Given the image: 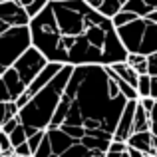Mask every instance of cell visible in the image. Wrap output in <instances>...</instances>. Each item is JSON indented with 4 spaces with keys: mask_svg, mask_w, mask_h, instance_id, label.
I'll return each instance as SVG.
<instances>
[{
    "mask_svg": "<svg viewBox=\"0 0 157 157\" xmlns=\"http://www.w3.org/2000/svg\"><path fill=\"white\" fill-rule=\"evenodd\" d=\"M125 2H129V0H121V4H125Z\"/></svg>",
    "mask_w": 157,
    "mask_h": 157,
    "instance_id": "d590c367",
    "label": "cell"
},
{
    "mask_svg": "<svg viewBox=\"0 0 157 157\" xmlns=\"http://www.w3.org/2000/svg\"><path fill=\"white\" fill-rule=\"evenodd\" d=\"M157 52V22L145 18V30H143L141 46H139V54L143 56H151Z\"/></svg>",
    "mask_w": 157,
    "mask_h": 157,
    "instance_id": "ba28073f",
    "label": "cell"
},
{
    "mask_svg": "<svg viewBox=\"0 0 157 157\" xmlns=\"http://www.w3.org/2000/svg\"><path fill=\"white\" fill-rule=\"evenodd\" d=\"M147 18H149V20H153V22H157V10H153L149 16H147Z\"/></svg>",
    "mask_w": 157,
    "mask_h": 157,
    "instance_id": "4dcf8cb0",
    "label": "cell"
},
{
    "mask_svg": "<svg viewBox=\"0 0 157 157\" xmlns=\"http://www.w3.org/2000/svg\"><path fill=\"white\" fill-rule=\"evenodd\" d=\"M30 28L34 46L50 62L113 66L129 56L113 20L86 0H50Z\"/></svg>",
    "mask_w": 157,
    "mask_h": 157,
    "instance_id": "6da1fadb",
    "label": "cell"
},
{
    "mask_svg": "<svg viewBox=\"0 0 157 157\" xmlns=\"http://www.w3.org/2000/svg\"><path fill=\"white\" fill-rule=\"evenodd\" d=\"M20 123H22V119H20V115H16V117L8 119L6 123H2V125H0V131H4V133H12Z\"/></svg>",
    "mask_w": 157,
    "mask_h": 157,
    "instance_id": "44dd1931",
    "label": "cell"
},
{
    "mask_svg": "<svg viewBox=\"0 0 157 157\" xmlns=\"http://www.w3.org/2000/svg\"><path fill=\"white\" fill-rule=\"evenodd\" d=\"M111 68H113V72L117 74V76H121L123 80L129 82L133 88H137V84H139V74L135 72L133 66H129L127 62H117V64H113Z\"/></svg>",
    "mask_w": 157,
    "mask_h": 157,
    "instance_id": "30bf717a",
    "label": "cell"
},
{
    "mask_svg": "<svg viewBox=\"0 0 157 157\" xmlns=\"http://www.w3.org/2000/svg\"><path fill=\"white\" fill-rule=\"evenodd\" d=\"M153 147H155V153H153V155L157 157V135H155V139H153Z\"/></svg>",
    "mask_w": 157,
    "mask_h": 157,
    "instance_id": "1f68e13d",
    "label": "cell"
},
{
    "mask_svg": "<svg viewBox=\"0 0 157 157\" xmlns=\"http://www.w3.org/2000/svg\"><path fill=\"white\" fill-rule=\"evenodd\" d=\"M0 2H6V0H0Z\"/></svg>",
    "mask_w": 157,
    "mask_h": 157,
    "instance_id": "8d00e7d4",
    "label": "cell"
},
{
    "mask_svg": "<svg viewBox=\"0 0 157 157\" xmlns=\"http://www.w3.org/2000/svg\"><path fill=\"white\" fill-rule=\"evenodd\" d=\"M72 74H74V66L64 64L62 72L18 111L20 119H22L24 127H26L28 137L34 135L36 131H42V129H48V127H50L54 115H56V109H58V105H60L62 98H64V94H66V88H68V84H70Z\"/></svg>",
    "mask_w": 157,
    "mask_h": 157,
    "instance_id": "3957f363",
    "label": "cell"
},
{
    "mask_svg": "<svg viewBox=\"0 0 157 157\" xmlns=\"http://www.w3.org/2000/svg\"><path fill=\"white\" fill-rule=\"evenodd\" d=\"M16 157H34V155H16Z\"/></svg>",
    "mask_w": 157,
    "mask_h": 157,
    "instance_id": "836d02e7",
    "label": "cell"
},
{
    "mask_svg": "<svg viewBox=\"0 0 157 157\" xmlns=\"http://www.w3.org/2000/svg\"><path fill=\"white\" fill-rule=\"evenodd\" d=\"M145 2L151 6V10H157V0H145Z\"/></svg>",
    "mask_w": 157,
    "mask_h": 157,
    "instance_id": "f546056e",
    "label": "cell"
},
{
    "mask_svg": "<svg viewBox=\"0 0 157 157\" xmlns=\"http://www.w3.org/2000/svg\"><path fill=\"white\" fill-rule=\"evenodd\" d=\"M34 46L32 28L28 26H12L0 32V72L8 70L16 64L20 56H24Z\"/></svg>",
    "mask_w": 157,
    "mask_h": 157,
    "instance_id": "277c9868",
    "label": "cell"
},
{
    "mask_svg": "<svg viewBox=\"0 0 157 157\" xmlns=\"http://www.w3.org/2000/svg\"><path fill=\"white\" fill-rule=\"evenodd\" d=\"M127 153H129L131 157H147V153H143V151L135 149V147H129V149H127Z\"/></svg>",
    "mask_w": 157,
    "mask_h": 157,
    "instance_id": "484cf974",
    "label": "cell"
},
{
    "mask_svg": "<svg viewBox=\"0 0 157 157\" xmlns=\"http://www.w3.org/2000/svg\"><path fill=\"white\" fill-rule=\"evenodd\" d=\"M153 139H155L153 131H135V133L129 135L127 145H129V147H135V149L143 151V153H147V155H153L155 153Z\"/></svg>",
    "mask_w": 157,
    "mask_h": 157,
    "instance_id": "9c48e42d",
    "label": "cell"
},
{
    "mask_svg": "<svg viewBox=\"0 0 157 157\" xmlns=\"http://www.w3.org/2000/svg\"><path fill=\"white\" fill-rule=\"evenodd\" d=\"M32 22L26 8L20 4V0H6L0 2V32L8 30L12 26H28Z\"/></svg>",
    "mask_w": 157,
    "mask_h": 157,
    "instance_id": "8992f818",
    "label": "cell"
},
{
    "mask_svg": "<svg viewBox=\"0 0 157 157\" xmlns=\"http://www.w3.org/2000/svg\"><path fill=\"white\" fill-rule=\"evenodd\" d=\"M86 2L90 4V6H94V8H100V4H101V0H86Z\"/></svg>",
    "mask_w": 157,
    "mask_h": 157,
    "instance_id": "83f0119b",
    "label": "cell"
},
{
    "mask_svg": "<svg viewBox=\"0 0 157 157\" xmlns=\"http://www.w3.org/2000/svg\"><path fill=\"white\" fill-rule=\"evenodd\" d=\"M147 58H149V76H157V52Z\"/></svg>",
    "mask_w": 157,
    "mask_h": 157,
    "instance_id": "cb8c5ba5",
    "label": "cell"
},
{
    "mask_svg": "<svg viewBox=\"0 0 157 157\" xmlns=\"http://www.w3.org/2000/svg\"><path fill=\"white\" fill-rule=\"evenodd\" d=\"M66 98L70 109L64 123L82 125L92 137L113 141L119 117L129 100L109 76L107 66H74Z\"/></svg>",
    "mask_w": 157,
    "mask_h": 157,
    "instance_id": "7a4b0ae2",
    "label": "cell"
},
{
    "mask_svg": "<svg viewBox=\"0 0 157 157\" xmlns=\"http://www.w3.org/2000/svg\"><path fill=\"white\" fill-rule=\"evenodd\" d=\"M127 64L133 66L139 76L149 74V58L143 56V54H129V56H127Z\"/></svg>",
    "mask_w": 157,
    "mask_h": 157,
    "instance_id": "7c38bea8",
    "label": "cell"
},
{
    "mask_svg": "<svg viewBox=\"0 0 157 157\" xmlns=\"http://www.w3.org/2000/svg\"><path fill=\"white\" fill-rule=\"evenodd\" d=\"M30 2H32V0H20V4H22V6H28Z\"/></svg>",
    "mask_w": 157,
    "mask_h": 157,
    "instance_id": "d6a6232c",
    "label": "cell"
},
{
    "mask_svg": "<svg viewBox=\"0 0 157 157\" xmlns=\"http://www.w3.org/2000/svg\"><path fill=\"white\" fill-rule=\"evenodd\" d=\"M151 131H153V135H157V104L151 111Z\"/></svg>",
    "mask_w": 157,
    "mask_h": 157,
    "instance_id": "d4e9b609",
    "label": "cell"
},
{
    "mask_svg": "<svg viewBox=\"0 0 157 157\" xmlns=\"http://www.w3.org/2000/svg\"><path fill=\"white\" fill-rule=\"evenodd\" d=\"M151 98L157 100V76H151Z\"/></svg>",
    "mask_w": 157,
    "mask_h": 157,
    "instance_id": "4316f807",
    "label": "cell"
},
{
    "mask_svg": "<svg viewBox=\"0 0 157 157\" xmlns=\"http://www.w3.org/2000/svg\"><path fill=\"white\" fill-rule=\"evenodd\" d=\"M123 10L127 12H135L137 16H141V18H147V16L151 14V6L145 2V0H129V2L123 4Z\"/></svg>",
    "mask_w": 157,
    "mask_h": 157,
    "instance_id": "4fadbf2b",
    "label": "cell"
},
{
    "mask_svg": "<svg viewBox=\"0 0 157 157\" xmlns=\"http://www.w3.org/2000/svg\"><path fill=\"white\" fill-rule=\"evenodd\" d=\"M123 157H131V155H129V153H123Z\"/></svg>",
    "mask_w": 157,
    "mask_h": 157,
    "instance_id": "e575fe53",
    "label": "cell"
},
{
    "mask_svg": "<svg viewBox=\"0 0 157 157\" xmlns=\"http://www.w3.org/2000/svg\"><path fill=\"white\" fill-rule=\"evenodd\" d=\"M60 129L64 131V133H68L70 137H74V139H82V137H86V135H88V129H86V127H82V125H70V123H62Z\"/></svg>",
    "mask_w": 157,
    "mask_h": 157,
    "instance_id": "e0dca14e",
    "label": "cell"
},
{
    "mask_svg": "<svg viewBox=\"0 0 157 157\" xmlns=\"http://www.w3.org/2000/svg\"><path fill=\"white\" fill-rule=\"evenodd\" d=\"M8 135H10V141H12V145H14V149L20 145V143L28 141V133H26V127H24V123H20V125L16 127L12 133H8Z\"/></svg>",
    "mask_w": 157,
    "mask_h": 157,
    "instance_id": "d6986e66",
    "label": "cell"
},
{
    "mask_svg": "<svg viewBox=\"0 0 157 157\" xmlns=\"http://www.w3.org/2000/svg\"><path fill=\"white\" fill-rule=\"evenodd\" d=\"M137 92H139V100H141V98H149L151 96V76H149V74L139 76Z\"/></svg>",
    "mask_w": 157,
    "mask_h": 157,
    "instance_id": "ac0fdd59",
    "label": "cell"
},
{
    "mask_svg": "<svg viewBox=\"0 0 157 157\" xmlns=\"http://www.w3.org/2000/svg\"><path fill=\"white\" fill-rule=\"evenodd\" d=\"M48 62H50V60H48L38 48L32 46L24 56H20L18 60H16V64L12 66V68L18 72V76L22 78V82L26 84V88H28V86L36 80V76H38V74L48 66Z\"/></svg>",
    "mask_w": 157,
    "mask_h": 157,
    "instance_id": "5b68a950",
    "label": "cell"
},
{
    "mask_svg": "<svg viewBox=\"0 0 157 157\" xmlns=\"http://www.w3.org/2000/svg\"><path fill=\"white\" fill-rule=\"evenodd\" d=\"M127 153V151H125ZM105 157H123V153H115V151H107L105 153Z\"/></svg>",
    "mask_w": 157,
    "mask_h": 157,
    "instance_id": "f1b7e54d",
    "label": "cell"
},
{
    "mask_svg": "<svg viewBox=\"0 0 157 157\" xmlns=\"http://www.w3.org/2000/svg\"><path fill=\"white\" fill-rule=\"evenodd\" d=\"M98 10H100L104 16H107V18H113L117 12L123 10V4H121V0H101V4H100Z\"/></svg>",
    "mask_w": 157,
    "mask_h": 157,
    "instance_id": "9a60e30c",
    "label": "cell"
},
{
    "mask_svg": "<svg viewBox=\"0 0 157 157\" xmlns=\"http://www.w3.org/2000/svg\"><path fill=\"white\" fill-rule=\"evenodd\" d=\"M18 111H20V107L16 101H0V125L6 123L8 119L16 117Z\"/></svg>",
    "mask_w": 157,
    "mask_h": 157,
    "instance_id": "5bb4252c",
    "label": "cell"
},
{
    "mask_svg": "<svg viewBox=\"0 0 157 157\" xmlns=\"http://www.w3.org/2000/svg\"><path fill=\"white\" fill-rule=\"evenodd\" d=\"M48 4H50V0H32V2L28 4V6H24V8H26V12L30 14V18H36Z\"/></svg>",
    "mask_w": 157,
    "mask_h": 157,
    "instance_id": "ffe728a7",
    "label": "cell"
},
{
    "mask_svg": "<svg viewBox=\"0 0 157 157\" xmlns=\"http://www.w3.org/2000/svg\"><path fill=\"white\" fill-rule=\"evenodd\" d=\"M137 18H141V16H137L135 12H127V10H121V12H117V14L113 16V24H115V28H119V26H125V24H129V22H133V20H137Z\"/></svg>",
    "mask_w": 157,
    "mask_h": 157,
    "instance_id": "2e32d148",
    "label": "cell"
},
{
    "mask_svg": "<svg viewBox=\"0 0 157 157\" xmlns=\"http://www.w3.org/2000/svg\"><path fill=\"white\" fill-rule=\"evenodd\" d=\"M127 149H129L127 141H117V139H113L111 145H109V151H115V153H125Z\"/></svg>",
    "mask_w": 157,
    "mask_h": 157,
    "instance_id": "7402d4cb",
    "label": "cell"
},
{
    "mask_svg": "<svg viewBox=\"0 0 157 157\" xmlns=\"http://www.w3.org/2000/svg\"><path fill=\"white\" fill-rule=\"evenodd\" d=\"M137 101L139 100H129L123 109L121 117H119V123H117V129H115V135L113 139L117 141H127L129 135L133 133V121H135V111H137Z\"/></svg>",
    "mask_w": 157,
    "mask_h": 157,
    "instance_id": "52a82bcc",
    "label": "cell"
},
{
    "mask_svg": "<svg viewBox=\"0 0 157 157\" xmlns=\"http://www.w3.org/2000/svg\"><path fill=\"white\" fill-rule=\"evenodd\" d=\"M135 131H151V113L137 101V111H135V121H133V133Z\"/></svg>",
    "mask_w": 157,
    "mask_h": 157,
    "instance_id": "8fae6325",
    "label": "cell"
},
{
    "mask_svg": "<svg viewBox=\"0 0 157 157\" xmlns=\"http://www.w3.org/2000/svg\"><path fill=\"white\" fill-rule=\"evenodd\" d=\"M16 155H34V153H32V149H30V145H28V141L20 143V145L16 147Z\"/></svg>",
    "mask_w": 157,
    "mask_h": 157,
    "instance_id": "603a6c76",
    "label": "cell"
}]
</instances>
